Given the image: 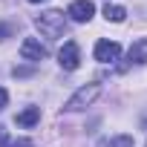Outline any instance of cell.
Instances as JSON below:
<instances>
[{"mask_svg": "<svg viewBox=\"0 0 147 147\" xmlns=\"http://www.w3.org/2000/svg\"><path fill=\"white\" fill-rule=\"evenodd\" d=\"M12 75H15V78H29V75H32V69H26V66H15Z\"/></svg>", "mask_w": 147, "mask_h": 147, "instance_id": "cell-11", "label": "cell"}, {"mask_svg": "<svg viewBox=\"0 0 147 147\" xmlns=\"http://www.w3.org/2000/svg\"><path fill=\"white\" fill-rule=\"evenodd\" d=\"M9 147H35V144H32L29 138H18V141H12Z\"/></svg>", "mask_w": 147, "mask_h": 147, "instance_id": "cell-14", "label": "cell"}, {"mask_svg": "<svg viewBox=\"0 0 147 147\" xmlns=\"http://www.w3.org/2000/svg\"><path fill=\"white\" fill-rule=\"evenodd\" d=\"M58 63H61V69H66V72H72V69L81 66V52H78V43H75V40H66V43L61 46Z\"/></svg>", "mask_w": 147, "mask_h": 147, "instance_id": "cell-3", "label": "cell"}, {"mask_svg": "<svg viewBox=\"0 0 147 147\" xmlns=\"http://www.w3.org/2000/svg\"><path fill=\"white\" fill-rule=\"evenodd\" d=\"M9 35H12V26L9 23H0V40H6Z\"/></svg>", "mask_w": 147, "mask_h": 147, "instance_id": "cell-13", "label": "cell"}, {"mask_svg": "<svg viewBox=\"0 0 147 147\" xmlns=\"http://www.w3.org/2000/svg\"><path fill=\"white\" fill-rule=\"evenodd\" d=\"M104 147H136V141H133V136H127V133H121V136H113Z\"/></svg>", "mask_w": 147, "mask_h": 147, "instance_id": "cell-10", "label": "cell"}, {"mask_svg": "<svg viewBox=\"0 0 147 147\" xmlns=\"http://www.w3.org/2000/svg\"><path fill=\"white\" fill-rule=\"evenodd\" d=\"M38 121H40V110H38V107H26L23 113L15 115V124H18V127H35Z\"/></svg>", "mask_w": 147, "mask_h": 147, "instance_id": "cell-8", "label": "cell"}, {"mask_svg": "<svg viewBox=\"0 0 147 147\" xmlns=\"http://www.w3.org/2000/svg\"><path fill=\"white\" fill-rule=\"evenodd\" d=\"M118 55H121V46H118L115 40H98V43H95V61H101V63H115Z\"/></svg>", "mask_w": 147, "mask_h": 147, "instance_id": "cell-6", "label": "cell"}, {"mask_svg": "<svg viewBox=\"0 0 147 147\" xmlns=\"http://www.w3.org/2000/svg\"><path fill=\"white\" fill-rule=\"evenodd\" d=\"M127 61H130V63H147V38L133 40V46H130V52H127Z\"/></svg>", "mask_w": 147, "mask_h": 147, "instance_id": "cell-7", "label": "cell"}, {"mask_svg": "<svg viewBox=\"0 0 147 147\" xmlns=\"http://www.w3.org/2000/svg\"><path fill=\"white\" fill-rule=\"evenodd\" d=\"M29 3H43V0H29Z\"/></svg>", "mask_w": 147, "mask_h": 147, "instance_id": "cell-16", "label": "cell"}, {"mask_svg": "<svg viewBox=\"0 0 147 147\" xmlns=\"http://www.w3.org/2000/svg\"><path fill=\"white\" fill-rule=\"evenodd\" d=\"M104 18L113 20V23H124L127 9H124V6H115V3H107V6H104Z\"/></svg>", "mask_w": 147, "mask_h": 147, "instance_id": "cell-9", "label": "cell"}, {"mask_svg": "<svg viewBox=\"0 0 147 147\" xmlns=\"http://www.w3.org/2000/svg\"><path fill=\"white\" fill-rule=\"evenodd\" d=\"M6 104H9V92H6L3 87H0V113L6 110Z\"/></svg>", "mask_w": 147, "mask_h": 147, "instance_id": "cell-12", "label": "cell"}, {"mask_svg": "<svg viewBox=\"0 0 147 147\" xmlns=\"http://www.w3.org/2000/svg\"><path fill=\"white\" fill-rule=\"evenodd\" d=\"M66 15L75 23H90L92 15H95V3H92V0H75V3H69Z\"/></svg>", "mask_w": 147, "mask_h": 147, "instance_id": "cell-4", "label": "cell"}, {"mask_svg": "<svg viewBox=\"0 0 147 147\" xmlns=\"http://www.w3.org/2000/svg\"><path fill=\"white\" fill-rule=\"evenodd\" d=\"M49 55V49L38 40V38H26L23 43H20V58L23 61H43Z\"/></svg>", "mask_w": 147, "mask_h": 147, "instance_id": "cell-5", "label": "cell"}, {"mask_svg": "<svg viewBox=\"0 0 147 147\" xmlns=\"http://www.w3.org/2000/svg\"><path fill=\"white\" fill-rule=\"evenodd\" d=\"M35 26L40 29V35L46 38H61L66 32V15L58 12V9H49V12H40L35 18Z\"/></svg>", "mask_w": 147, "mask_h": 147, "instance_id": "cell-1", "label": "cell"}, {"mask_svg": "<svg viewBox=\"0 0 147 147\" xmlns=\"http://www.w3.org/2000/svg\"><path fill=\"white\" fill-rule=\"evenodd\" d=\"M6 141H9V138H6V130L0 127V147H6Z\"/></svg>", "mask_w": 147, "mask_h": 147, "instance_id": "cell-15", "label": "cell"}, {"mask_svg": "<svg viewBox=\"0 0 147 147\" xmlns=\"http://www.w3.org/2000/svg\"><path fill=\"white\" fill-rule=\"evenodd\" d=\"M98 95H101V84H84V87H78V90H75V95H72V98L63 104V110H66V113L87 110V107H90Z\"/></svg>", "mask_w": 147, "mask_h": 147, "instance_id": "cell-2", "label": "cell"}]
</instances>
